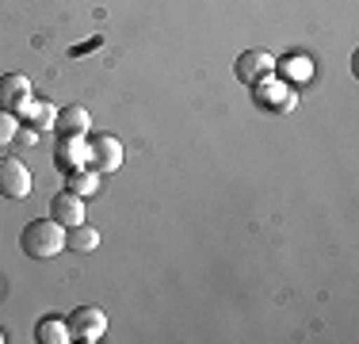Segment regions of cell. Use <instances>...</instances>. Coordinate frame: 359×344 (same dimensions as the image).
I'll return each mask as SVG.
<instances>
[{"label": "cell", "mask_w": 359, "mask_h": 344, "mask_svg": "<svg viewBox=\"0 0 359 344\" xmlns=\"http://www.w3.org/2000/svg\"><path fill=\"white\" fill-rule=\"evenodd\" d=\"M100 42H104V39H92V42H81V46H73V58H76V54H84V50H96Z\"/></svg>", "instance_id": "cell-16"}, {"label": "cell", "mask_w": 359, "mask_h": 344, "mask_svg": "<svg viewBox=\"0 0 359 344\" xmlns=\"http://www.w3.org/2000/svg\"><path fill=\"white\" fill-rule=\"evenodd\" d=\"M0 195H8V199L31 195V168L20 157H0Z\"/></svg>", "instance_id": "cell-4"}, {"label": "cell", "mask_w": 359, "mask_h": 344, "mask_svg": "<svg viewBox=\"0 0 359 344\" xmlns=\"http://www.w3.org/2000/svg\"><path fill=\"white\" fill-rule=\"evenodd\" d=\"M237 81H249V84H256L260 77H271L276 73V58L271 54H264V50H249V54H241L237 58Z\"/></svg>", "instance_id": "cell-6"}, {"label": "cell", "mask_w": 359, "mask_h": 344, "mask_svg": "<svg viewBox=\"0 0 359 344\" xmlns=\"http://www.w3.org/2000/svg\"><path fill=\"white\" fill-rule=\"evenodd\" d=\"M88 161L96 165V172L123 168V142L115 134H92L88 138Z\"/></svg>", "instance_id": "cell-5"}, {"label": "cell", "mask_w": 359, "mask_h": 344, "mask_svg": "<svg viewBox=\"0 0 359 344\" xmlns=\"http://www.w3.org/2000/svg\"><path fill=\"white\" fill-rule=\"evenodd\" d=\"M76 165H88V142L84 134H62L57 142V168H76Z\"/></svg>", "instance_id": "cell-8"}, {"label": "cell", "mask_w": 359, "mask_h": 344, "mask_svg": "<svg viewBox=\"0 0 359 344\" xmlns=\"http://www.w3.org/2000/svg\"><path fill=\"white\" fill-rule=\"evenodd\" d=\"M0 107L4 111H20V115H31L35 100H31V81L23 73H4L0 77Z\"/></svg>", "instance_id": "cell-2"}, {"label": "cell", "mask_w": 359, "mask_h": 344, "mask_svg": "<svg viewBox=\"0 0 359 344\" xmlns=\"http://www.w3.org/2000/svg\"><path fill=\"white\" fill-rule=\"evenodd\" d=\"M50 218L62 222L65 230L76 226V222H84V203H81V195H73L69 187H65V192H57L54 199H50Z\"/></svg>", "instance_id": "cell-7"}, {"label": "cell", "mask_w": 359, "mask_h": 344, "mask_svg": "<svg viewBox=\"0 0 359 344\" xmlns=\"http://www.w3.org/2000/svg\"><path fill=\"white\" fill-rule=\"evenodd\" d=\"M69 333L73 340H100L107 333V314L100 306H76L69 314Z\"/></svg>", "instance_id": "cell-3"}, {"label": "cell", "mask_w": 359, "mask_h": 344, "mask_svg": "<svg viewBox=\"0 0 359 344\" xmlns=\"http://www.w3.org/2000/svg\"><path fill=\"white\" fill-rule=\"evenodd\" d=\"M15 134H20V126H15V115H12V111H4V107H0V145H4V142H12Z\"/></svg>", "instance_id": "cell-15"}, {"label": "cell", "mask_w": 359, "mask_h": 344, "mask_svg": "<svg viewBox=\"0 0 359 344\" xmlns=\"http://www.w3.org/2000/svg\"><path fill=\"white\" fill-rule=\"evenodd\" d=\"M62 222H54V218H35V222H27L23 226V234H20V249L27 256H35V260H46V256H57L65 249V234H62Z\"/></svg>", "instance_id": "cell-1"}, {"label": "cell", "mask_w": 359, "mask_h": 344, "mask_svg": "<svg viewBox=\"0 0 359 344\" xmlns=\"http://www.w3.org/2000/svg\"><path fill=\"white\" fill-rule=\"evenodd\" d=\"M31 115H35V126H39V131H46V126H54L57 107H54V103H35V107H31Z\"/></svg>", "instance_id": "cell-14"}, {"label": "cell", "mask_w": 359, "mask_h": 344, "mask_svg": "<svg viewBox=\"0 0 359 344\" xmlns=\"http://www.w3.org/2000/svg\"><path fill=\"white\" fill-rule=\"evenodd\" d=\"M0 340H4V329H0Z\"/></svg>", "instance_id": "cell-17"}, {"label": "cell", "mask_w": 359, "mask_h": 344, "mask_svg": "<svg viewBox=\"0 0 359 344\" xmlns=\"http://www.w3.org/2000/svg\"><path fill=\"white\" fill-rule=\"evenodd\" d=\"M54 126H57L62 134H84V131H88V111H84L81 103H69V107L57 111Z\"/></svg>", "instance_id": "cell-10"}, {"label": "cell", "mask_w": 359, "mask_h": 344, "mask_svg": "<svg viewBox=\"0 0 359 344\" xmlns=\"http://www.w3.org/2000/svg\"><path fill=\"white\" fill-rule=\"evenodd\" d=\"M35 337L42 344H65V340H73V333H69V322H62V314H46V317H39Z\"/></svg>", "instance_id": "cell-9"}, {"label": "cell", "mask_w": 359, "mask_h": 344, "mask_svg": "<svg viewBox=\"0 0 359 344\" xmlns=\"http://www.w3.org/2000/svg\"><path fill=\"white\" fill-rule=\"evenodd\" d=\"M260 103H268V107H279V111H287V107H294V92L287 88V84H260Z\"/></svg>", "instance_id": "cell-13"}, {"label": "cell", "mask_w": 359, "mask_h": 344, "mask_svg": "<svg viewBox=\"0 0 359 344\" xmlns=\"http://www.w3.org/2000/svg\"><path fill=\"white\" fill-rule=\"evenodd\" d=\"M69 192L73 195H96L100 192V172L96 168H88V165H76V168H69Z\"/></svg>", "instance_id": "cell-11"}, {"label": "cell", "mask_w": 359, "mask_h": 344, "mask_svg": "<svg viewBox=\"0 0 359 344\" xmlns=\"http://www.w3.org/2000/svg\"><path fill=\"white\" fill-rule=\"evenodd\" d=\"M96 245H100V234L92 226H84V222L65 230V249H73V253H92Z\"/></svg>", "instance_id": "cell-12"}]
</instances>
